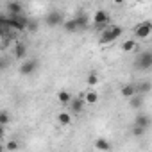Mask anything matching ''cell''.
<instances>
[{
	"mask_svg": "<svg viewBox=\"0 0 152 152\" xmlns=\"http://www.w3.org/2000/svg\"><path fill=\"white\" fill-rule=\"evenodd\" d=\"M122 27L120 25H109L102 34H100V39H99V43L102 45V47H106V45H111V43H115L120 36H122Z\"/></svg>",
	"mask_w": 152,
	"mask_h": 152,
	"instance_id": "1",
	"label": "cell"
},
{
	"mask_svg": "<svg viewBox=\"0 0 152 152\" xmlns=\"http://www.w3.org/2000/svg\"><path fill=\"white\" fill-rule=\"evenodd\" d=\"M134 66L138 70H150L152 66V52L150 50H145V52H140L136 61H134Z\"/></svg>",
	"mask_w": 152,
	"mask_h": 152,
	"instance_id": "2",
	"label": "cell"
},
{
	"mask_svg": "<svg viewBox=\"0 0 152 152\" xmlns=\"http://www.w3.org/2000/svg\"><path fill=\"white\" fill-rule=\"evenodd\" d=\"M150 32H152V23L148 20H145V22H141L134 27V36L140 38V39H148Z\"/></svg>",
	"mask_w": 152,
	"mask_h": 152,
	"instance_id": "3",
	"label": "cell"
},
{
	"mask_svg": "<svg viewBox=\"0 0 152 152\" xmlns=\"http://www.w3.org/2000/svg\"><path fill=\"white\" fill-rule=\"evenodd\" d=\"M63 22H64L63 13H59V11H56V9H52V11L45 16V23H47L48 27H59V25H63Z\"/></svg>",
	"mask_w": 152,
	"mask_h": 152,
	"instance_id": "4",
	"label": "cell"
},
{
	"mask_svg": "<svg viewBox=\"0 0 152 152\" xmlns=\"http://www.w3.org/2000/svg\"><path fill=\"white\" fill-rule=\"evenodd\" d=\"M38 66H39V63L36 59H22V64H20L18 70H20L22 75H32L38 70Z\"/></svg>",
	"mask_w": 152,
	"mask_h": 152,
	"instance_id": "5",
	"label": "cell"
},
{
	"mask_svg": "<svg viewBox=\"0 0 152 152\" xmlns=\"http://www.w3.org/2000/svg\"><path fill=\"white\" fill-rule=\"evenodd\" d=\"M84 99L83 97H72V100L68 102V109H70V113H73V115H79V113H83L84 111Z\"/></svg>",
	"mask_w": 152,
	"mask_h": 152,
	"instance_id": "6",
	"label": "cell"
},
{
	"mask_svg": "<svg viewBox=\"0 0 152 152\" xmlns=\"http://www.w3.org/2000/svg\"><path fill=\"white\" fill-rule=\"evenodd\" d=\"M107 22H109V15H107L104 9L95 11V15H93V23H95L97 27H102V25H106Z\"/></svg>",
	"mask_w": 152,
	"mask_h": 152,
	"instance_id": "7",
	"label": "cell"
},
{
	"mask_svg": "<svg viewBox=\"0 0 152 152\" xmlns=\"http://www.w3.org/2000/svg\"><path fill=\"white\" fill-rule=\"evenodd\" d=\"M143 102H145V95L134 93L132 97H129V106H131L132 109H140V107H143Z\"/></svg>",
	"mask_w": 152,
	"mask_h": 152,
	"instance_id": "8",
	"label": "cell"
},
{
	"mask_svg": "<svg viewBox=\"0 0 152 152\" xmlns=\"http://www.w3.org/2000/svg\"><path fill=\"white\" fill-rule=\"evenodd\" d=\"M7 11L11 16H16V15H22L23 13V6L18 2V0H13V2L7 4Z\"/></svg>",
	"mask_w": 152,
	"mask_h": 152,
	"instance_id": "9",
	"label": "cell"
},
{
	"mask_svg": "<svg viewBox=\"0 0 152 152\" xmlns=\"http://www.w3.org/2000/svg\"><path fill=\"white\" fill-rule=\"evenodd\" d=\"M111 148H113V145H111L106 138H97V141H95V150L106 152V150H111Z\"/></svg>",
	"mask_w": 152,
	"mask_h": 152,
	"instance_id": "10",
	"label": "cell"
},
{
	"mask_svg": "<svg viewBox=\"0 0 152 152\" xmlns=\"http://www.w3.org/2000/svg\"><path fill=\"white\" fill-rule=\"evenodd\" d=\"M75 23H77V27H79V29H86V27H88L90 20H88V16H86V13H84V11L77 13V16H75Z\"/></svg>",
	"mask_w": 152,
	"mask_h": 152,
	"instance_id": "11",
	"label": "cell"
},
{
	"mask_svg": "<svg viewBox=\"0 0 152 152\" xmlns=\"http://www.w3.org/2000/svg\"><path fill=\"white\" fill-rule=\"evenodd\" d=\"M122 50H124V52H127V54H131V52L138 50V41H136V39H125V41L122 43Z\"/></svg>",
	"mask_w": 152,
	"mask_h": 152,
	"instance_id": "12",
	"label": "cell"
},
{
	"mask_svg": "<svg viewBox=\"0 0 152 152\" xmlns=\"http://www.w3.org/2000/svg\"><path fill=\"white\" fill-rule=\"evenodd\" d=\"M25 56H27V45L25 43H16V47H15V57L16 59H25Z\"/></svg>",
	"mask_w": 152,
	"mask_h": 152,
	"instance_id": "13",
	"label": "cell"
},
{
	"mask_svg": "<svg viewBox=\"0 0 152 152\" xmlns=\"http://www.w3.org/2000/svg\"><path fill=\"white\" fill-rule=\"evenodd\" d=\"M134 125H140V127L148 129V127H150V116H148V115H138V116L134 118Z\"/></svg>",
	"mask_w": 152,
	"mask_h": 152,
	"instance_id": "14",
	"label": "cell"
},
{
	"mask_svg": "<svg viewBox=\"0 0 152 152\" xmlns=\"http://www.w3.org/2000/svg\"><path fill=\"white\" fill-rule=\"evenodd\" d=\"M136 93V84H125V86H122V90H120V95L124 97V99H129V97H132Z\"/></svg>",
	"mask_w": 152,
	"mask_h": 152,
	"instance_id": "15",
	"label": "cell"
},
{
	"mask_svg": "<svg viewBox=\"0 0 152 152\" xmlns=\"http://www.w3.org/2000/svg\"><path fill=\"white\" fill-rule=\"evenodd\" d=\"M57 100L63 104V106H68V102L72 100V93L68 90H59L57 91Z\"/></svg>",
	"mask_w": 152,
	"mask_h": 152,
	"instance_id": "16",
	"label": "cell"
},
{
	"mask_svg": "<svg viewBox=\"0 0 152 152\" xmlns=\"http://www.w3.org/2000/svg\"><path fill=\"white\" fill-rule=\"evenodd\" d=\"M83 99H84L86 104H97V102H99V93H97L95 90H91V91H86V93L83 95Z\"/></svg>",
	"mask_w": 152,
	"mask_h": 152,
	"instance_id": "17",
	"label": "cell"
},
{
	"mask_svg": "<svg viewBox=\"0 0 152 152\" xmlns=\"http://www.w3.org/2000/svg\"><path fill=\"white\" fill-rule=\"evenodd\" d=\"M57 122H59V125H70V124H72V113L61 111V113L57 115Z\"/></svg>",
	"mask_w": 152,
	"mask_h": 152,
	"instance_id": "18",
	"label": "cell"
},
{
	"mask_svg": "<svg viewBox=\"0 0 152 152\" xmlns=\"http://www.w3.org/2000/svg\"><path fill=\"white\" fill-rule=\"evenodd\" d=\"M148 91H150V81H141V83H138L136 93H140V95H148Z\"/></svg>",
	"mask_w": 152,
	"mask_h": 152,
	"instance_id": "19",
	"label": "cell"
},
{
	"mask_svg": "<svg viewBox=\"0 0 152 152\" xmlns=\"http://www.w3.org/2000/svg\"><path fill=\"white\" fill-rule=\"evenodd\" d=\"M63 27H64V31H66V32H77V31H79L77 23H75V18L64 20V22H63Z\"/></svg>",
	"mask_w": 152,
	"mask_h": 152,
	"instance_id": "20",
	"label": "cell"
},
{
	"mask_svg": "<svg viewBox=\"0 0 152 152\" xmlns=\"http://www.w3.org/2000/svg\"><path fill=\"white\" fill-rule=\"evenodd\" d=\"M86 83H88V86H97L99 84V73L97 72H90L88 77H86Z\"/></svg>",
	"mask_w": 152,
	"mask_h": 152,
	"instance_id": "21",
	"label": "cell"
},
{
	"mask_svg": "<svg viewBox=\"0 0 152 152\" xmlns=\"http://www.w3.org/2000/svg\"><path fill=\"white\" fill-rule=\"evenodd\" d=\"M0 124L2 125H9L11 124V115L7 111H0Z\"/></svg>",
	"mask_w": 152,
	"mask_h": 152,
	"instance_id": "22",
	"label": "cell"
},
{
	"mask_svg": "<svg viewBox=\"0 0 152 152\" xmlns=\"http://www.w3.org/2000/svg\"><path fill=\"white\" fill-rule=\"evenodd\" d=\"M145 131H147V129H145V127H140V125H134V127H132V134H134V136H138V138H140V136H143V134H145Z\"/></svg>",
	"mask_w": 152,
	"mask_h": 152,
	"instance_id": "23",
	"label": "cell"
},
{
	"mask_svg": "<svg viewBox=\"0 0 152 152\" xmlns=\"http://www.w3.org/2000/svg\"><path fill=\"white\" fill-rule=\"evenodd\" d=\"M7 66H9V59H7L6 56H0V72L6 70Z\"/></svg>",
	"mask_w": 152,
	"mask_h": 152,
	"instance_id": "24",
	"label": "cell"
},
{
	"mask_svg": "<svg viewBox=\"0 0 152 152\" xmlns=\"http://www.w3.org/2000/svg\"><path fill=\"white\" fill-rule=\"evenodd\" d=\"M20 145H18V141H15V140H11V141H7L6 143V150H16Z\"/></svg>",
	"mask_w": 152,
	"mask_h": 152,
	"instance_id": "25",
	"label": "cell"
},
{
	"mask_svg": "<svg viewBox=\"0 0 152 152\" xmlns=\"http://www.w3.org/2000/svg\"><path fill=\"white\" fill-rule=\"evenodd\" d=\"M36 29H38V23L29 20V22H27V29H25V31H36Z\"/></svg>",
	"mask_w": 152,
	"mask_h": 152,
	"instance_id": "26",
	"label": "cell"
},
{
	"mask_svg": "<svg viewBox=\"0 0 152 152\" xmlns=\"http://www.w3.org/2000/svg\"><path fill=\"white\" fill-rule=\"evenodd\" d=\"M9 43H11V38H4V41H2V45H0V48H2V50H4V48H7V47H9Z\"/></svg>",
	"mask_w": 152,
	"mask_h": 152,
	"instance_id": "27",
	"label": "cell"
},
{
	"mask_svg": "<svg viewBox=\"0 0 152 152\" xmlns=\"http://www.w3.org/2000/svg\"><path fill=\"white\" fill-rule=\"evenodd\" d=\"M4 134H6V125H2V124H0V141H2Z\"/></svg>",
	"mask_w": 152,
	"mask_h": 152,
	"instance_id": "28",
	"label": "cell"
},
{
	"mask_svg": "<svg viewBox=\"0 0 152 152\" xmlns=\"http://www.w3.org/2000/svg\"><path fill=\"white\" fill-rule=\"evenodd\" d=\"M0 36H4V25L0 23Z\"/></svg>",
	"mask_w": 152,
	"mask_h": 152,
	"instance_id": "29",
	"label": "cell"
},
{
	"mask_svg": "<svg viewBox=\"0 0 152 152\" xmlns=\"http://www.w3.org/2000/svg\"><path fill=\"white\" fill-rule=\"evenodd\" d=\"M113 2H115V4H118V6H120V4H124V2H125V0H113Z\"/></svg>",
	"mask_w": 152,
	"mask_h": 152,
	"instance_id": "30",
	"label": "cell"
},
{
	"mask_svg": "<svg viewBox=\"0 0 152 152\" xmlns=\"http://www.w3.org/2000/svg\"><path fill=\"white\" fill-rule=\"evenodd\" d=\"M2 150H6V145H4V143H0V152H2Z\"/></svg>",
	"mask_w": 152,
	"mask_h": 152,
	"instance_id": "31",
	"label": "cell"
}]
</instances>
